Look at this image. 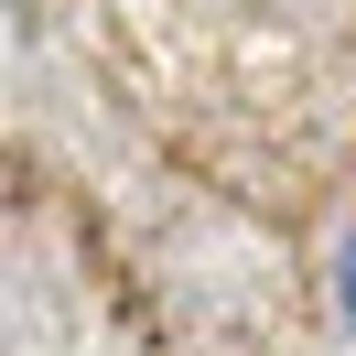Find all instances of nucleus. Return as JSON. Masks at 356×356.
<instances>
[{
    "label": "nucleus",
    "mask_w": 356,
    "mask_h": 356,
    "mask_svg": "<svg viewBox=\"0 0 356 356\" xmlns=\"http://www.w3.org/2000/svg\"><path fill=\"white\" fill-rule=\"evenodd\" d=\"M334 313H346V334H356V227L334 238Z\"/></svg>",
    "instance_id": "nucleus-1"
}]
</instances>
